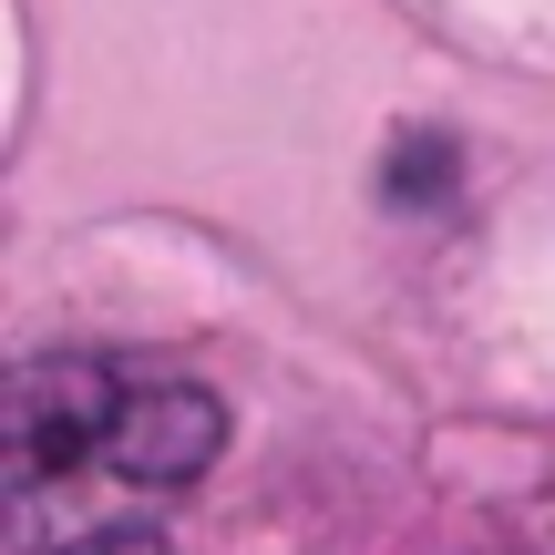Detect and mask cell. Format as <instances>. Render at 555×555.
I'll list each match as a JSON object with an SVG mask.
<instances>
[{"instance_id":"cell-1","label":"cell","mask_w":555,"mask_h":555,"mask_svg":"<svg viewBox=\"0 0 555 555\" xmlns=\"http://www.w3.org/2000/svg\"><path fill=\"white\" fill-rule=\"evenodd\" d=\"M114 412H124L114 360H82V350L21 360V371H11V412H0V422H11V494H41L52 474L103 463Z\"/></svg>"},{"instance_id":"cell-3","label":"cell","mask_w":555,"mask_h":555,"mask_svg":"<svg viewBox=\"0 0 555 555\" xmlns=\"http://www.w3.org/2000/svg\"><path fill=\"white\" fill-rule=\"evenodd\" d=\"M73 555H165V535H144V525H114V535H82Z\"/></svg>"},{"instance_id":"cell-2","label":"cell","mask_w":555,"mask_h":555,"mask_svg":"<svg viewBox=\"0 0 555 555\" xmlns=\"http://www.w3.org/2000/svg\"><path fill=\"white\" fill-rule=\"evenodd\" d=\"M217 453H227V401L206 380H144V391H124L114 442H103V463L124 483H196Z\"/></svg>"}]
</instances>
